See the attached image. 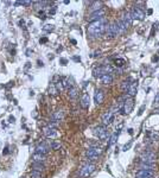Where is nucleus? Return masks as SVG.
Segmentation results:
<instances>
[{"label": "nucleus", "instance_id": "nucleus-9", "mask_svg": "<svg viewBox=\"0 0 159 178\" xmlns=\"http://www.w3.org/2000/svg\"><path fill=\"white\" fill-rule=\"evenodd\" d=\"M106 35L108 38H114L119 35V30H118V25L116 23H113V24H108L107 27H106Z\"/></svg>", "mask_w": 159, "mask_h": 178}, {"label": "nucleus", "instance_id": "nucleus-23", "mask_svg": "<svg viewBox=\"0 0 159 178\" xmlns=\"http://www.w3.org/2000/svg\"><path fill=\"white\" fill-rule=\"evenodd\" d=\"M68 94H69V96H70L71 99H76L77 96H78V90H77V88H75V87L69 88V89H68Z\"/></svg>", "mask_w": 159, "mask_h": 178}, {"label": "nucleus", "instance_id": "nucleus-37", "mask_svg": "<svg viewBox=\"0 0 159 178\" xmlns=\"http://www.w3.org/2000/svg\"><path fill=\"white\" fill-rule=\"evenodd\" d=\"M67 60H61V63H63V66H64V64H67Z\"/></svg>", "mask_w": 159, "mask_h": 178}, {"label": "nucleus", "instance_id": "nucleus-21", "mask_svg": "<svg viewBox=\"0 0 159 178\" xmlns=\"http://www.w3.org/2000/svg\"><path fill=\"white\" fill-rule=\"evenodd\" d=\"M116 23V25H118V30H119V35H124L125 33V32L127 31V29H128V27H127L126 25H125V23L120 19V20H118V21H115Z\"/></svg>", "mask_w": 159, "mask_h": 178}, {"label": "nucleus", "instance_id": "nucleus-39", "mask_svg": "<svg viewBox=\"0 0 159 178\" xmlns=\"http://www.w3.org/2000/svg\"><path fill=\"white\" fill-rule=\"evenodd\" d=\"M152 12H153V11H152V9H150V10L147 11V14H148V15H150V14H152Z\"/></svg>", "mask_w": 159, "mask_h": 178}, {"label": "nucleus", "instance_id": "nucleus-31", "mask_svg": "<svg viewBox=\"0 0 159 178\" xmlns=\"http://www.w3.org/2000/svg\"><path fill=\"white\" fill-rule=\"evenodd\" d=\"M153 107L156 108H159V93L156 95V98H154V102H153Z\"/></svg>", "mask_w": 159, "mask_h": 178}, {"label": "nucleus", "instance_id": "nucleus-7", "mask_svg": "<svg viewBox=\"0 0 159 178\" xmlns=\"http://www.w3.org/2000/svg\"><path fill=\"white\" fill-rule=\"evenodd\" d=\"M43 134L49 139H55L58 135V132H57L56 127H52V126L49 125V126H46V127L43 128Z\"/></svg>", "mask_w": 159, "mask_h": 178}, {"label": "nucleus", "instance_id": "nucleus-40", "mask_svg": "<svg viewBox=\"0 0 159 178\" xmlns=\"http://www.w3.org/2000/svg\"><path fill=\"white\" fill-rule=\"evenodd\" d=\"M128 133H130V134H133V129H132V128L128 129Z\"/></svg>", "mask_w": 159, "mask_h": 178}, {"label": "nucleus", "instance_id": "nucleus-15", "mask_svg": "<svg viewBox=\"0 0 159 178\" xmlns=\"http://www.w3.org/2000/svg\"><path fill=\"white\" fill-rule=\"evenodd\" d=\"M49 151H50V146H47L45 143H39L36 147V152L42 153V155H46Z\"/></svg>", "mask_w": 159, "mask_h": 178}, {"label": "nucleus", "instance_id": "nucleus-2", "mask_svg": "<svg viewBox=\"0 0 159 178\" xmlns=\"http://www.w3.org/2000/svg\"><path fill=\"white\" fill-rule=\"evenodd\" d=\"M102 153V149L96 146V147H89L86 151V157L89 160H96Z\"/></svg>", "mask_w": 159, "mask_h": 178}, {"label": "nucleus", "instance_id": "nucleus-35", "mask_svg": "<svg viewBox=\"0 0 159 178\" xmlns=\"http://www.w3.org/2000/svg\"><path fill=\"white\" fill-rule=\"evenodd\" d=\"M144 109H145V106H141V108H140V110H139V113H138V115H141L142 112H144Z\"/></svg>", "mask_w": 159, "mask_h": 178}, {"label": "nucleus", "instance_id": "nucleus-36", "mask_svg": "<svg viewBox=\"0 0 159 178\" xmlns=\"http://www.w3.org/2000/svg\"><path fill=\"white\" fill-rule=\"evenodd\" d=\"M41 43H46L47 42V38H41V40H39Z\"/></svg>", "mask_w": 159, "mask_h": 178}, {"label": "nucleus", "instance_id": "nucleus-27", "mask_svg": "<svg viewBox=\"0 0 159 178\" xmlns=\"http://www.w3.org/2000/svg\"><path fill=\"white\" fill-rule=\"evenodd\" d=\"M116 139H118V132L113 133L112 137L109 138V143H108V146H113V145L116 143Z\"/></svg>", "mask_w": 159, "mask_h": 178}, {"label": "nucleus", "instance_id": "nucleus-32", "mask_svg": "<svg viewBox=\"0 0 159 178\" xmlns=\"http://www.w3.org/2000/svg\"><path fill=\"white\" fill-rule=\"evenodd\" d=\"M124 64H125V60H121V58L115 60V66L116 67H122Z\"/></svg>", "mask_w": 159, "mask_h": 178}, {"label": "nucleus", "instance_id": "nucleus-18", "mask_svg": "<svg viewBox=\"0 0 159 178\" xmlns=\"http://www.w3.org/2000/svg\"><path fill=\"white\" fill-rule=\"evenodd\" d=\"M103 100H105V94H103L102 90H96L95 92V95H94V101L96 104H101L103 102Z\"/></svg>", "mask_w": 159, "mask_h": 178}, {"label": "nucleus", "instance_id": "nucleus-20", "mask_svg": "<svg viewBox=\"0 0 159 178\" xmlns=\"http://www.w3.org/2000/svg\"><path fill=\"white\" fill-rule=\"evenodd\" d=\"M100 81H101V83H102V84L109 86V84H112V83H113V76L110 75V74H106V75H103V76L100 77Z\"/></svg>", "mask_w": 159, "mask_h": 178}, {"label": "nucleus", "instance_id": "nucleus-1", "mask_svg": "<svg viewBox=\"0 0 159 178\" xmlns=\"http://www.w3.org/2000/svg\"><path fill=\"white\" fill-rule=\"evenodd\" d=\"M108 24L106 23L105 19H100V20H95V21H90L87 26V31H88V35L92 38H98L100 36H102L106 32V27Z\"/></svg>", "mask_w": 159, "mask_h": 178}, {"label": "nucleus", "instance_id": "nucleus-29", "mask_svg": "<svg viewBox=\"0 0 159 178\" xmlns=\"http://www.w3.org/2000/svg\"><path fill=\"white\" fill-rule=\"evenodd\" d=\"M30 178H42V172L32 170V171H31V173H30Z\"/></svg>", "mask_w": 159, "mask_h": 178}, {"label": "nucleus", "instance_id": "nucleus-17", "mask_svg": "<svg viewBox=\"0 0 159 178\" xmlns=\"http://www.w3.org/2000/svg\"><path fill=\"white\" fill-rule=\"evenodd\" d=\"M121 20L125 23V25L127 26V27H130L131 25H132V21H133V18H132V14H131V12H125L124 13V15L121 17Z\"/></svg>", "mask_w": 159, "mask_h": 178}, {"label": "nucleus", "instance_id": "nucleus-11", "mask_svg": "<svg viewBox=\"0 0 159 178\" xmlns=\"http://www.w3.org/2000/svg\"><path fill=\"white\" fill-rule=\"evenodd\" d=\"M131 14H132V18H133V19L144 20V18H145V13H144V11H142V10L140 9V7H138V6H134V7H133V10H132Z\"/></svg>", "mask_w": 159, "mask_h": 178}, {"label": "nucleus", "instance_id": "nucleus-8", "mask_svg": "<svg viewBox=\"0 0 159 178\" xmlns=\"http://www.w3.org/2000/svg\"><path fill=\"white\" fill-rule=\"evenodd\" d=\"M113 71V68L109 67V66H102V67H99L94 70V76L95 77H101L106 74H109V72Z\"/></svg>", "mask_w": 159, "mask_h": 178}, {"label": "nucleus", "instance_id": "nucleus-33", "mask_svg": "<svg viewBox=\"0 0 159 178\" xmlns=\"http://www.w3.org/2000/svg\"><path fill=\"white\" fill-rule=\"evenodd\" d=\"M44 30L45 31H52L53 30V25H45L44 26Z\"/></svg>", "mask_w": 159, "mask_h": 178}, {"label": "nucleus", "instance_id": "nucleus-3", "mask_svg": "<svg viewBox=\"0 0 159 178\" xmlns=\"http://www.w3.org/2000/svg\"><path fill=\"white\" fill-rule=\"evenodd\" d=\"M108 129L106 128V126H98L94 128V135L99 138L100 140H106L108 138Z\"/></svg>", "mask_w": 159, "mask_h": 178}, {"label": "nucleus", "instance_id": "nucleus-22", "mask_svg": "<svg viewBox=\"0 0 159 178\" xmlns=\"http://www.w3.org/2000/svg\"><path fill=\"white\" fill-rule=\"evenodd\" d=\"M45 159H46V158H45V155H42V153H38V152H36L35 155L32 156L33 163H43Z\"/></svg>", "mask_w": 159, "mask_h": 178}, {"label": "nucleus", "instance_id": "nucleus-25", "mask_svg": "<svg viewBox=\"0 0 159 178\" xmlns=\"http://www.w3.org/2000/svg\"><path fill=\"white\" fill-rule=\"evenodd\" d=\"M140 170H148V171H153V170H154V164L140 163Z\"/></svg>", "mask_w": 159, "mask_h": 178}, {"label": "nucleus", "instance_id": "nucleus-5", "mask_svg": "<svg viewBox=\"0 0 159 178\" xmlns=\"http://www.w3.org/2000/svg\"><path fill=\"white\" fill-rule=\"evenodd\" d=\"M140 159H141V163L154 164V163H156V160H157V156H156V153H153V152L146 151V152H144V153L141 155Z\"/></svg>", "mask_w": 159, "mask_h": 178}, {"label": "nucleus", "instance_id": "nucleus-6", "mask_svg": "<svg viewBox=\"0 0 159 178\" xmlns=\"http://www.w3.org/2000/svg\"><path fill=\"white\" fill-rule=\"evenodd\" d=\"M95 167H96V166H95V164H90V163L83 165L81 169H80V177L84 178V177L90 176L95 171Z\"/></svg>", "mask_w": 159, "mask_h": 178}, {"label": "nucleus", "instance_id": "nucleus-13", "mask_svg": "<svg viewBox=\"0 0 159 178\" xmlns=\"http://www.w3.org/2000/svg\"><path fill=\"white\" fill-rule=\"evenodd\" d=\"M137 90H138V81H132V83L130 86V88L127 89V96H130V98H133V96H136L137 94Z\"/></svg>", "mask_w": 159, "mask_h": 178}, {"label": "nucleus", "instance_id": "nucleus-14", "mask_svg": "<svg viewBox=\"0 0 159 178\" xmlns=\"http://www.w3.org/2000/svg\"><path fill=\"white\" fill-rule=\"evenodd\" d=\"M102 121H103V124H105V125L112 124L113 121H114V112L113 110L106 112L105 114H103V116H102Z\"/></svg>", "mask_w": 159, "mask_h": 178}, {"label": "nucleus", "instance_id": "nucleus-12", "mask_svg": "<svg viewBox=\"0 0 159 178\" xmlns=\"http://www.w3.org/2000/svg\"><path fill=\"white\" fill-rule=\"evenodd\" d=\"M80 104H81V107H82L83 109L89 108L90 98H89V95L87 94V93H83V94L81 95V99H80Z\"/></svg>", "mask_w": 159, "mask_h": 178}, {"label": "nucleus", "instance_id": "nucleus-16", "mask_svg": "<svg viewBox=\"0 0 159 178\" xmlns=\"http://www.w3.org/2000/svg\"><path fill=\"white\" fill-rule=\"evenodd\" d=\"M154 175L153 171H148V170H139L137 172V178H152Z\"/></svg>", "mask_w": 159, "mask_h": 178}, {"label": "nucleus", "instance_id": "nucleus-24", "mask_svg": "<svg viewBox=\"0 0 159 178\" xmlns=\"http://www.w3.org/2000/svg\"><path fill=\"white\" fill-rule=\"evenodd\" d=\"M90 10L94 12H96V11H100L102 10V3L101 1H96V3H93L92 6H90Z\"/></svg>", "mask_w": 159, "mask_h": 178}, {"label": "nucleus", "instance_id": "nucleus-38", "mask_svg": "<svg viewBox=\"0 0 159 178\" xmlns=\"http://www.w3.org/2000/svg\"><path fill=\"white\" fill-rule=\"evenodd\" d=\"M7 153H9V147H6L5 151H4V155H7Z\"/></svg>", "mask_w": 159, "mask_h": 178}, {"label": "nucleus", "instance_id": "nucleus-19", "mask_svg": "<svg viewBox=\"0 0 159 178\" xmlns=\"http://www.w3.org/2000/svg\"><path fill=\"white\" fill-rule=\"evenodd\" d=\"M105 13H106V11L105 10H100V11H96V12H94V13H92V15H90V20L92 21H95V20H100V19H102L103 18V15H105Z\"/></svg>", "mask_w": 159, "mask_h": 178}, {"label": "nucleus", "instance_id": "nucleus-10", "mask_svg": "<svg viewBox=\"0 0 159 178\" xmlns=\"http://www.w3.org/2000/svg\"><path fill=\"white\" fill-rule=\"evenodd\" d=\"M134 107V101L132 98H127L124 100V106H122V110L125 114H130V113L133 110Z\"/></svg>", "mask_w": 159, "mask_h": 178}, {"label": "nucleus", "instance_id": "nucleus-4", "mask_svg": "<svg viewBox=\"0 0 159 178\" xmlns=\"http://www.w3.org/2000/svg\"><path fill=\"white\" fill-rule=\"evenodd\" d=\"M63 119H64V112H63V110L58 109L56 112H53L52 115H51V119H50V126L55 127L56 125H58Z\"/></svg>", "mask_w": 159, "mask_h": 178}, {"label": "nucleus", "instance_id": "nucleus-34", "mask_svg": "<svg viewBox=\"0 0 159 178\" xmlns=\"http://www.w3.org/2000/svg\"><path fill=\"white\" fill-rule=\"evenodd\" d=\"M131 145H132V141H130L128 144H126L125 146H124V151H127V150H128V149L131 147Z\"/></svg>", "mask_w": 159, "mask_h": 178}, {"label": "nucleus", "instance_id": "nucleus-26", "mask_svg": "<svg viewBox=\"0 0 159 178\" xmlns=\"http://www.w3.org/2000/svg\"><path fill=\"white\" fill-rule=\"evenodd\" d=\"M44 169H45V166H44L43 163H33V164H32V170H35V171L42 172Z\"/></svg>", "mask_w": 159, "mask_h": 178}, {"label": "nucleus", "instance_id": "nucleus-28", "mask_svg": "<svg viewBox=\"0 0 159 178\" xmlns=\"http://www.w3.org/2000/svg\"><path fill=\"white\" fill-rule=\"evenodd\" d=\"M55 86H56L58 92H63V89H64V82H63L62 80H59L57 83H55Z\"/></svg>", "mask_w": 159, "mask_h": 178}, {"label": "nucleus", "instance_id": "nucleus-30", "mask_svg": "<svg viewBox=\"0 0 159 178\" xmlns=\"http://www.w3.org/2000/svg\"><path fill=\"white\" fill-rule=\"evenodd\" d=\"M62 145L59 143H56V141H51V145H50V149L51 150H59Z\"/></svg>", "mask_w": 159, "mask_h": 178}]
</instances>
